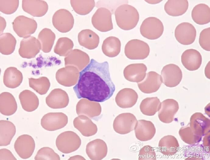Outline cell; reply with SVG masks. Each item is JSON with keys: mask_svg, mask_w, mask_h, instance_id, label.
Returning a JSON list of instances; mask_svg holds the SVG:
<instances>
[{"mask_svg": "<svg viewBox=\"0 0 210 160\" xmlns=\"http://www.w3.org/2000/svg\"><path fill=\"white\" fill-rule=\"evenodd\" d=\"M162 83L160 75L154 71L148 72L144 78L137 83L139 89L143 93H150L157 91Z\"/></svg>", "mask_w": 210, "mask_h": 160, "instance_id": "obj_15", "label": "cell"}, {"mask_svg": "<svg viewBox=\"0 0 210 160\" xmlns=\"http://www.w3.org/2000/svg\"><path fill=\"white\" fill-rule=\"evenodd\" d=\"M174 35L176 39L179 43L184 45H188L192 44L195 41L196 30L192 24L184 22L176 27Z\"/></svg>", "mask_w": 210, "mask_h": 160, "instance_id": "obj_11", "label": "cell"}, {"mask_svg": "<svg viewBox=\"0 0 210 160\" xmlns=\"http://www.w3.org/2000/svg\"><path fill=\"white\" fill-rule=\"evenodd\" d=\"M19 5L18 0H0V10L6 14H11L17 9Z\"/></svg>", "mask_w": 210, "mask_h": 160, "instance_id": "obj_40", "label": "cell"}, {"mask_svg": "<svg viewBox=\"0 0 210 160\" xmlns=\"http://www.w3.org/2000/svg\"><path fill=\"white\" fill-rule=\"evenodd\" d=\"M138 160H156V154L153 148L149 145L143 147L139 151Z\"/></svg>", "mask_w": 210, "mask_h": 160, "instance_id": "obj_42", "label": "cell"}, {"mask_svg": "<svg viewBox=\"0 0 210 160\" xmlns=\"http://www.w3.org/2000/svg\"><path fill=\"white\" fill-rule=\"evenodd\" d=\"M210 27L204 29L201 32L199 39V43L201 48L208 51H210Z\"/></svg>", "mask_w": 210, "mask_h": 160, "instance_id": "obj_41", "label": "cell"}, {"mask_svg": "<svg viewBox=\"0 0 210 160\" xmlns=\"http://www.w3.org/2000/svg\"><path fill=\"white\" fill-rule=\"evenodd\" d=\"M78 40L79 44L85 47L87 44H89L92 49L97 47L99 43V36L91 30L89 29L83 30L78 35Z\"/></svg>", "mask_w": 210, "mask_h": 160, "instance_id": "obj_34", "label": "cell"}, {"mask_svg": "<svg viewBox=\"0 0 210 160\" xmlns=\"http://www.w3.org/2000/svg\"><path fill=\"white\" fill-rule=\"evenodd\" d=\"M86 152L90 159L100 160L105 157L107 152L106 143L97 139L89 142L87 145Z\"/></svg>", "mask_w": 210, "mask_h": 160, "instance_id": "obj_17", "label": "cell"}, {"mask_svg": "<svg viewBox=\"0 0 210 160\" xmlns=\"http://www.w3.org/2000/svg\"><path fill=\"white\" fill-rule=\"evenodd\" d=\"M22 7L26 12L37 17L44 15L48 10L47 3L41 0H23Z\"/></svg>", "mask_w": 210, "mask_h": 160, "instance_id": "obj_19", "label": "cell"}, {"mask_svg": "<svg viewBox=\"0 0 210 160\" xmlns=\"http://www.w3.org/2000/svg\"><path fill=\"white\" fill-rule=\"evenodd\" d=\"M52 22L54 27L58 31L62 33H66L73 27L74 19L69 11L65 9H61L54 13Z\"/></svg>", "mask_w": 210, "mask_h": 160, "instance_id": "obj_10", "label": "cell"}, {"mask_svg": "<svg viewBox=\"0 0 210 160\" xmlns=\"http://www.w3.org/2000/svg\"><path fill=\"white\" fill-rule=\"evenodd\" d=\"M161 103L157 97H147L141 102L140 109L143 114L147 116H152L158 111Z\"/></svg>", "mask_w": 210, "mask_h": 160, "instance_id": "obj_32", "label": "cell"}, {"mask_svg": "<svg viewBox=\"0 0 210 160\" xmlns=\"http://www.w3.org/2000/svg\"><path fill=\"white\" fill-rule=\"evenodd\" d=\"M179 109L178 102L173 99H167L161 103L158 116L159 120L165 122L166 119H173Z\"/></svg>", "mask_w": 210, "mask_h": 160, "instance_id": "obj_24", "label": "cell"}, {"mask_svg": "<svg viewBox=\"0 0 210 160\" xmlns=\"http://www.w3.org/2000/svg\"><path fill=\"white\" fill-rule=\"evenodd\" d=\"M0 160H16L17 159L10 150L6 148H2L0 150Z\"/></svg>", "mask_w": 210, "mask_h": 160, "instance_id": "obj_43", "label": "cell"}, {"mask_svg": "<svg viewBox=\"0 0 210 160\" xmlns=\"http://www.w3.org/2000/svg\"><path fill=\"white\" fill-rule=\"evenodd\" d=\"M1 146L9 145L16 133L15 125L8 120H1L0 121Z\"/></svg>", "mask_w": 210, "mask_h": 160, "instance_id": "obj_30", "label": "cell"}, {"mask_svg": "<svg viewBox=\"0 0 210 160\" xmlns=\"http://www.w3.org/2000/svg\"><path fill=\"white\" fill-rule=\"evenodd\" d=\"M16 40L10 33L1 34L0 37V51L3 55H9L14 51Z\"/></svg>", "mask_w": 210, "mask_h": 160, "instance_id": "obj_35", "label": "cell"}, {"mask_svg": "<svg viewBox=\"0 0 210 160\" xmlns=\"http://www.w3.org/2000/svg\"><path fill=\"white\" fill-rule=\"evenodd\" d=\"M70 3L75 12L80 15H85L89 13L95 6L94 0H71Z\"/></svg>", "mask_w": 210, "mask_h": 160, "instance_id": "obj_37", "label": "cell"}, {"mask_svg": "<svg viewBox=\"0 0 210 160\" xmlns=\"http://www.w3.org/2000/svg\"><path fill=\"white\" fill-rule=\"evenodd\" d=\"M55 38V34L50 29H43L39 33L38 36V40L40 43L42 50L45 53L50 52Z\"/></svg>", "mask_w": 210, "mask_h": 160, "instance_id": "obj_33", "label": "cell"}, {"mask_svg": "<svg viewBox=\"0 0 210 160\" xmlns=\"http://www.w3.org/2000/svg\"><path fill=\"white\" fill-rule=\"evenodd\" d=\"M164 26L162 22L155 17H149L142 22L140 27V32L144 37L150 40H155L162 35Z\"/></svg>", "mask_w": 210, "mask_h": 160, "instance_id": "obj_4", "label": "cell"}, {"mask_svg": "<svg viewBox=\"0 0 210 160\" xmlns=\"http://www.w3.org/2000/svg\"><path fill=\"white\" fill-rule=\"evenodd\" d=\"M194 21L200 25L206 24L210 21V9L206 4L200 3L196 5L191 11Z\"/></svg>", "mask_w": 210, "mask_h": 160, "instance_id": "obj_29", "label": "cell"}, {"mask_svg": "<svg viewBox=\"0 0 210 160\" xmlns=\"http://www.w3.org/2000/svg\"><path fill=\"white\" fill-rule=\"evenodd\" d=\"M29 86L41 95L45 94L48 90L50 83L47 78L41 77L38 78H29Z\"/></svg>", "mask_w": 210, "mask_h": 160, "instance_id": "obj_36", "label": "cell"}, {"mask_svg": "<svg viewBox=\"0 0 210 160\" xmlns=\"http://www.w3.org/2000/svg\"><path fill=\"white\" fill-rule=\"evenodd\" d=\"M138 98V95L134 89L128 88L120 90L115 97L117 105L123 108L132 107L136 103Z\"/></svg>", "mask_w": 210, "mask_h": 160, "instance_id": "obj_21", "label": "cell"}, {"mask_svg": "<svg viewBox=\"0 0 210 160\" xmlns=\"http://www.w3.org/2000/svg\"><path fill=\"white\" fill-rule=\"evenodd\" d=\"M150 52L147 43L138 39L129 41L125 45L124 53L127 58L131 60H143L148 57Z\"/></svg>", "mask_w": 210, "mask_h": 160, "instance_id": "obj_5", "label": "cell"}, {"mask_svg": "<svg viewBox=\"0 0 210 160\" xmlns=\"http://www.w3.org/2000/svg\"><path fill=\"white\" fill-rule=\"evenodd\" d=\"M73 89L78 99L102 102L110 99L115 90L110 76L108 62L99 63L93 59L79 72Z\"/></svg>", "mask_w": 210, "mask_h": 160, "instance_id": "obj_1", "label": "cell"}, {"mask_svg": "<svg viewBox=\"0 0 210 160\" xmlns=\"http://www.w3.org/2000/svg\"><path fill=\"white\" fill-rule=\"evenodd\" d=\"M36 160L60 159L59 155L51 148L44 147L38 151L34 158Z\"/></svg>", "mask_w": 210, "mask_h": 160, "instance_id": "obj_38", "label": "cell"}, {"mask_svg": "<svg viewBox=\"0 0 210 160\" xmlns=\"http://www.w3.org/2000/svg\"><path fill=\"white\" fill-rule=\"evenodd\" d=\"M0 19H1L2 22L3 24L1 23H0V33H2L3 32V30L5 29L6 25V23L5 21L3 18L0 16Z\"/></svg>", "mask_w": 210, "mask_h": 160, "instance_id": "obj_44", "label": "cell"}, {"mask_svg": "<svg viewBox=\"0 0 210 160\" xmlns=\"http://www.w3.org/2000/svg\"><path fill=\"white\" fill-rule=\"evenodd\" d=\"M187 0H169L164 6L165 12L172 16H177L185 13L188 7Z\"/></svg>", "mask_w": 210, "mask_h": 160, "instance_id": "obj_27", "label": "cell"}, {"mask_svg": "<svg viewBox=\"0 0 210 160\" xmlns=\"http://www.w3.org/2000/svg\"><path fill=\"white\" fill-rule=\"evenodd\" d=\"M20 103L23 109L31 112L35 110L39 105V100L34 93L29 90L21 92L19 96Z\"/></svg>", "mask_w": 210, "mask_h": 160, "instance_id": "obj_26", "label": "cell"}, {"mask_svg": "<svg viewBox=\"0 0 210 160\" xmlns=\"http://www.w3.org/2000/svg\"><path fill=\"white\" fill-rule=\"evenodd\" d=\"M68 122L67 116L61 112L48 113L43 116L41 120L42 127L50 131L64 127Z\"/></svg>", "mask_w": 210, "mask_h": 160, "instance_id": "obj_8", "label": "cell"}, {"mask_svg": "<svg viewBox=\"0 0 210 160\" xmlns=\"http://www.w3.org/2000/svg\"><path fill=\"white\" fill-rule=\"evenodd\" d=\"M111 15V13L108 9L103 7L100 8L92 17V24L95 28L101 32L110 31L113 28Z\"/></svg>", "mask_w": 210, "mask_h": 160, "instance_id": "obj_7", "label": "cell"}, {"mask_svg": "<svg viewBox=\"0 0 210 160\" xmlns=\"http://www.w3.org/2000/svg\"><path fill=\"white\" fill-rule=\"evenodd\" d=\"M147 70L146 66L143 63L133 64L125 68L123 74L125 78L127 80L138 83L144 78Z\"/></svg>", "mask_w": 210, "mask_h": 160, "instance_id": "obj_20", "label": "cell"}, {"mask_svg": "<svg viewBox=\"0 0 210 160\" xmlns=\"http://www.w3.org/2000/svg\"><path fill=\"white\" fill-rule=\"evenodd\" d=\"M68 100L66 93L59 89L52 91L46 98L47 105L49 107L54 109L65 107L68 105Z\"/></svg>", "mask_w": 210, "mask_h": 160, "instance_id": "obj_23", "label": "cell"}, {"mask_svg": "<svg viewBox=\"0 0 210 160\" xmlns=\"http://www.w3.org/2000/svg\"><path fill=\"white\" fill-rule=\"evenodd\" d=\"M135 116L130 113L121 114L115 118L113 124L115 131L120 134L129 133L134 129L137 122Z\"/></svg>", "mask_w": 210, "mask_h": 160, "instance_id": "obj_9", "label": "cell"}, {"mask_svg": "<svg viewBox=\"0 0 210 160\" xmlns=\"http://www.w3.org/2000/svg\"><path fill=\"white\" fill-rule=\"evenodd\" d=\"M117 25L124 30H129L135 28L139 20V14L134 7L128 4L120 5L115 11Z\"/></svg>", "mask_w": 210, "mask_h": 160, "instance_id": "obj_2", "label": "cell"}, {"mask_svg": "<svg viewBox=\"0 0 210 160\" xmlns=\"http://www.w3.org/2000/svg\"><path fill=\"white\" fill-rule=\"evenodd\" d=\"M161 75L162 83L167 87H173L177 85L181 82L182 73L177 65L170 64L163 67Z\"/></svg>", "mask_w": 210, "mask_h": 160, "instance_id": "obj_12", "label": "cell"}, {"mask_svg": "<svg viewBox=\"0 0 210 160\" xmlns=\"http://www.w3.org/2000/svg\"><path fill=\"white\" fill-rule=\"evenodd\" d=\"M81 140L79 137L72 131L61 133L56 138V144L60 151L68 154L77 150L80 147Z\"/></svg>", "mask_w": 210, "mask_h": 160, "instance_id": "obj_3", "label": "cell"}, {"mask_svg": "<svg viewBox=\"0 0 210 160\" xmlns=\"http://www.w3.org/2000/svg\"><path fill=\"white\" fill-rule=\"evenodd\" d=\"M13 30L20 37L25 38L33 34L37 28V23L32 18L19 16L12 23Z\"/></svg>", "mask_w": 210, "mask_h": 160, "instance_id": "obj_6", "label": "cell"}, {"mask_svg": "<svg viewBox=\"0 0 210 160\" xmlns=\"http://www.w3.org/2000/svg\"><path fill=\"white\" fill-rule=\"evenodd\" d=\"M102 49L106 56L110 57H115L119 54L121 51L120 41L115 37H107L103 41Z\"/></svg>", "mask_w": 210, "mask_h": 160, "instance_id": "obj_31", "label": "cell"}, {"mask_svg": "<svg viewBox=\"0 0 210 160\" xmlns=\"http://www.w3.org/2000/svg\"><path fill=\"white\" fill-rule=\"evenodd\" d=\"M35 147L33 139L28 134L19 136L14 144L16 151L21 158L24 159L28 158L32 155Z\"/></svg>", "mask_w": 210, "mask_h": 160, "instance_id": "obj_13", "label": "cell"}, {"mask_svg": "<svg viewBox=\"0 0 210 160\" xmlns=\"http://www.w3.org/2000/svg\"><path fill=\"white\" fill-rule=\"evenodd\" d=\"M40 49L41 46L39 40L34 37L30 36L21 41L19 53L22 57L29 59L35 57Z\"/></svg>", "mask_w": 210, "mask_h": 160, "instance_id": "obj_14", "label": "cell"}, {"mask_svg": "<svg viewBox=\"0 0 210 160\" xmlns=\"http://www.w3.org/2000/svg\"><path fill=\"white\" fill-rule=\"evenodd\" d=\"M73 123L74 127L85 136L93 135L97 132L96 125L85 116L81 115L76 118L73 121Z\"/></svg>", "mask_w": 210, "mask_h": 160, "instance_id": "obj_22", "label": "cell"}, {"mask_svg": "<svg viewBox=\"0 0 210 160\" xmlns=\"http://www.w3.org/2000/svg\"><path fill=\"white\" fill-rule=\"evenodd\" d=\"M202 56L199 51L194 49L185 51L181 56V61L184 67L190 71L198 70L202 63Z\"/></svg>", "mask_w": 210, "mask_h": 160, "instance_id": "obj_18", "label": "cell"}, {"mask_svg": "<svg viewBox=\"0 0 210 160\" xmlns=\"http://www.w3.org/2000/svg\"><path fill=\"white\" fill-rule=\"evenodd\" d=\"M134 129L136 138L142 141L151 139L156 131L154 125L151 122L144 119L137 121Z\"/></svg>", "mask_w": 210, "mask_h": 160, "instance_id": "obj_16", "label": "cell"}, {"mask_svg": "<svg viewBox=\"0 0 210 160\" xmlns=\"http://www.w3.org/2000/svg\"><path fill=\"white\" fill-rule=\"evenodd\" d=\"M72 41L67 37L59 38L54 49V52L60 56H64L70 46H73Z\"/></svg>", "mask_w": 210, "mask_h": 160, "instance_id": "obj_39", "label": "cell"}, {"mask_svg": "<svg viewBox=\"0 0 210 160\" xmlns=\"http://www.w3.org/2000/svg\"><path fill=\"white\" fill-rule=\"evenodd\" d=\"M23 79L22 74L15 67H9L5 71L3 82L5 85L9 88L13 89L18 87Z\"/></svg>", "mask_w": 210, "mask_h": 160, "instance_id": "obj_28", "label": "cell"}, {"mask_svg": "<svg viewBox=\"0 0 210 160\" xmlns=\"http://www.w3.org/2000/svg\"><path fill=\"white\" fill-rule=\"evenodd\" d=\"M0 111L5 115L10 116L16 111L17 105L16 100L11 93L8 92L2 93L0 95Z\"/></svg>", "mask_w": 210, "mask_h": 160, "instance_id": "obj_25", "label": "cell"}]
</instances>
